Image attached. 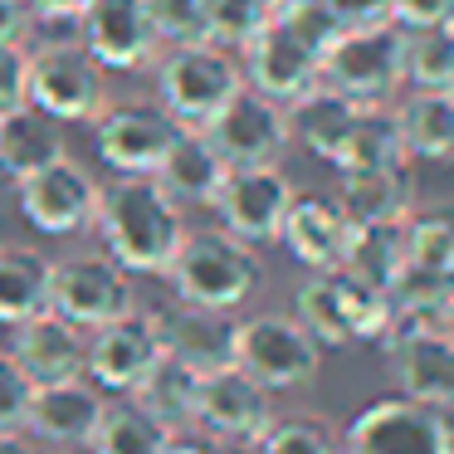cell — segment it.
I'll list each match as a JSON object with an SVG mask.
<instances>
[{"label": "cell", "instance_id": "cell-18", "mask_svg": "<svg viewBox=\"0 0 454 454\" xmlns=\"http://www.w3.org/2000/svg\"><path fill=\"white\" fill-rule=\"evenodd\" d=\"M5 352L15 356L30 386H50V381H69V376H83V356H89V333L79 323H69L64 313L44 308V313L25 317V323L11 327V347Z\"/></svg>", "mask_w": 454, "mask_h": 454}, {"label": "cell", "instance_id": "cell-19", "mask_svg": "<svg viewBox=\"0 0 454 454\" xmlns=\"http://www.w3.org/2000/svg\"><path fill=\"white\" fill-rule=\"evenodd\" d=\"M103 405L108 401H103V391L89 381V376H69V381L35 386L20 430L30 434V440L54 444V450H79V444H89Z\"/></svg>", "mask_w": 454, "mask_h": 454}, {"label": "cell", "instance_id": "cell-1", "mask_svg": "<svg viewBox=\"0 0 454 454\" xmlns=\"http://www.w3.org/2000/svg\"><path fill=\"white\" fill-rule=\"evenodd\" d=\"M93 230L103 254H113L128 274H167L186 239L181 206L161 191L157 176H113L98 186V215Z\"/></svg>", "mask_w": 454, "mask_h": 454}, {"label": "cell", "instance_id": "cell-30", "mask_svg": "<svg viewBox=\"0 0 454 454\" xmlns=\"http://www.w3.org/2000/svg\"><path fill=\"white\" fill-rule=\"evenodd\" d=\"M342 269L366 278V284H376V288H386L405 269V220H366V225L352 220V239H347Z\"/></svg>", "mask_w": 454, "mask_h": 454}, {"label": "cell", "instance_id": "cell-21", "mask_svg": "<svg viewBox=\"0 0 454 454\" xmlns=\"http://www.w3.org/2000/svg\"><path fill=\"white\" fill-rule=\"evenodd\" d=\"M157 323L161 347L196 372H215V366L235 362V323L220 308H196L176 298V308H157Z\"/></svg>", "mask_w": 454, "mask_h": 454}, {"label": "cell", "instance_id": "cell-28", "mask_svg": "<svg viewBox=\"0 0 454 454\" xmlns=\"http://www.w3.org/2000/svg\"><path fill=\"white\" fill-rule=\"evenodd\" d=\"M54 259L35 245H0V327H15L25 317L50 308Z\"/></svg>", "mask_w": 454, "mask_h": 454}, {"label": "cell", "instance_id": "cell-29", "mask_svg": "<svg viewBox=\"0 0 454 454\" xmlns=\"http://www.w3.org/2000/svg\"><path fill=\"white\" fill-rule=\"evenodd\" d=\"M196 391H200L196 366H186L181 356L161 352V362L152 366V372L137 381V391H128V395L157 425H167V430L176 434V430H196Z\"/></svg>", "mask_w": 454, "mask_h": 454}, {"label": "cell", "instance_id": "cell-12", "mask_svg": "<svg viewBox=\"0 0 454 454\" xmlns=\"http://www.w3.org/2000/svg\"><path fill=\"white\" fill-rule=\"evenodd\" d=\"M200 132L210 137V147L220 152L225 167H264V161L284 157L288 142H294V132H288V108L274 103L269 93L249 89V83Z\"/></svg>", "mask_w": 454, "mask_h": 454}, {"label": "cell", "instance_id": "cell-25", "mask_svg": "<svg viewBox=\"0 0 454 454\" xmlns=\"http://www.w3.org/2000/svg\"><path fill=\"white\" fill-rule=\"evenodd\" d=\"M405 161H454V93L411 89L391 108Z\"/></svg>", "mask_w": 454, "mask_h": 454}, {"label": "cell", "instance_id": "cell-10", "mask_svg": "<svg viewBox=\"0 0 454 454\" xmlns=\"http://www.w3.org/2000/svg\"><path fill=\"white\" fill-rule=\"evenodd\" d=\"M15 200L20 215L30 220L40 235H83L98 215V181L83 161H74L64 152L59 161L30 171L25 181H15Z\"/></svg>", "mask_w": 454, "mask_h": 454}, {"label": "cell", "instance_id": "cell-5", "mask_svg": "<svg viewBox=\"0 0 454 454\" xmlns=\"http://www.w3.org/2000/svg\"><path fill=\"white\" fill-rule=\"evenodd\" d=\"M317 83L337 89L352 103H386L391 93L405 89L401 74V25L376 20V25H347L323 54Z\"/></svg>", "mask_w": 454, "mask_h": 454}, {"label": "cell", "instance_id": "cell-44", "mask_svg": "<svg viewBox=\"0 0 454 454\" xmlns=\"http://www.w3.org/2000/svg\"><path fill=\"white\" fill-rule=\"evenodd\" d=\"M25 30H30L25 0H0V40H25Z\"/></svg>", "mask_w": 454, "mask_h": 454}, {"label": "cell", "instance_id": "cell-48", "mask_svg": "<svg viewBox=\"0 0 454 454\" xmlns=\"http://www.w3.org/2000/svg\"><path fill=\"white\" fill-rule=\"evenodd\" d=\"M0 215H5V210H0Z\"/></svg>", "mask_w": 454, "mask_h": 454}, {"label": "cell", "instance_id": "cell-41", "mask_svg": "<svg viewBox=\"0 0 454 454\" xmlns=\"http://www.w3.org/2000/svg\"><path fill=\"white\" fill-rule=\"evenodd\" d=\"M161 454H254V444H239V440H215V434L206 430H176L167 440V450Z\"/></svg>", "mask_w": 454, "mask_h": 454}, {"label": "cell", "instance_id": "cell-13", "mask_svg": "<svg viewBox=\"0 0 454 454\" xmlns=\"http://www.w3.org/2000/svg\"><path fill=\"white\" fill-rule=\"evenodd\" d=\"M50 308L64 313L69 323H79L83 333H93V327L113 323L118 313L137 308L132 274L113 254H69L54 264Z\"/></svg>", "mask_w": 454, "mask_h": 454}, {"label": "cell", "instance_id": "cell-4", "mask_svg": "<svg viewBox=\"0 0 454 454\" xmlns=\"http://www.w3.org/2000/svg\"><path fill=\"white\" fill-rule=\"evenodd\" d=\"M298 323L317 337V347H347V342H381L391 323L386 288L347 274V269H313L294 298Z\"/></svg>", "mask_w": 454, "mask_h": 454}, {"label": "cell", "instance_id": "cell-20", "mask_svg": "<svg viewBox=\"0 0 454 454\" xmlns=\"http://www.w3.org/2000/svg\"><path fill=\"white\" fill-rule=\"evenodd\" d=\"M278 239L303 269H342L347 239H352V215L337 206V196L317 191H294L288 215L278 225Z\"/></svg>", "mask_w": 454, "mask_h": 454}, {"label": "cell", "instance_id": "cell-24", "mask_svg": "<svg viewBox=\"0 0 454 454\" xmlns=\"http://www.w3.org/2000/svg\"><path fill=\"white\" fill-rule=\"evenodd\" d=\"M225 161H220V152L210 147V137L200 128H181V137L171 142V152L161 157V167L152 171V176L161 181V191H167L176 206H210L220 191V181H225Z\"/></svg>", "mask_w": 454, "mask_h": 454}, {"label": "cell", "instance_id": "cell-11", "mask_svg": "<svg viewBox=\"0 0 454 454\" xmlns=\"http://www.w3.org/2000/svg\"><path fill=\"white\" fill-rule=\"evenodd\" d=\"M161 323L157 308H128L113 323L89 333V356H83V376L98 391H137V381L161 362Z\"/></svg>", "mask_w": 454, "mask_h": 454}, {"label": "cell", "instance_id": "cell-43", "mask_svg": "<svg viewBox=\"0 0 454 454\" xmlns=\"http://www.w3.org/2000/svg\"><path fill=\"white\" fill-rule=\"evenodd\" d=\"M327 11L337 15V25H376V20H391V0H323Z\"/></svg>", "mask_w": 454, "mask_h": 454}, {"label": "cell", "instance_id": "cell-35", "mask_svg": "<svg viewBox=\"0 0 454 454\" xmlns=\"http://www.w3.org/2000/svg\"><path fill=\"white\" fill-rule=\"evenodd\" d=\"M333 420L323 415H284V420H269V430L254 440V454H337Z\"/></svg>", "mask_w": 454, "mask_h": 454}, {"label": "cell", "instance_id": "cell-3", "mask_svg": "<svg viewBox=\"0 0 454 454\" xmlns=\"http://www.w3.org/2000/svg\"><path fill=\"white\" fill-rule=\"evenodd\" d=\"M157 74V103L181 122V128H206L239 89H245V69H239L235 50L225 44H171L152 64Z\"/></svg>", "mask_w": 454, "mask_h": 454}, {"label": "cell", "instance_id": "cell-6", "mask_svg": "<svg viewBox=\"0 0 454 454\" xmlns=\"http://www.w3.org/2000/svg\"><path fill=\"white\" fill-rule=\"evenodd\" d=\"M103 64L79 40H44L30 50V79L25 103L44 108L54 122H93L108 108V83Z\"/></svg>", "mask_w": 454, "mask_h": 454}, {"label": "cell", "instance_id": "cell-8", "mask_svg": "<svg viewBox=\"0 0 454 454\" xmlns=\"http://www.w3.org/2000/svg\"><path fill=\"white\" fill-rule=\"evenodd\" d=\"M235 366L249 372L269 391H298L317 376L323 347L298 317L288 313H254L235 323Z\"/></svg>", "mask_w": 454, "mask_h": 454}, {"label": "cell", "instance_id": "cell-33", "mask_svg": "<svg viewBox=\"0 0 454 454\" xmlns=\"http://www.w3.org/2000/svg\"><path fill=\"white\" fill-rule=\"evenodd\" d=\"M405 147L401 132H395V118L386 103H362L356 108V122L342 142V157H337V171H366V167H401Z\"/></svg>", "mask_w": 454, "mask_h": 454}, {"label": "cell", "instance_id": "cell-47", "mask_svg": "<svg viewBox=\"0 0 454 454\" xmlns=\"http://www.w3.org/2000/svg\"><path fill=\"white\" fill-rule=\"evenodd\" d=\"M269 5H274V0H269Z\"/></svg>", "mask_w": 454, "mask_h": 454}, {"label": "cell", "instance_id": "cell-7", "mask_svg": "<svg viewBox=\"0 0 454 454\" xmlns=\"http://www.w3.org/2000/svg\"><path fill=\"white\" fill-rule=\"evenodd\" d=\"M337 454H454L450 411L415 395H381L347 425Z\"/></svg>", "mask_w": 454, "mask_h": 454}, {"label": "cell", "instance_id": "cell-39", "mask_svg": "<svg viewBox=\"0 0 454 454\" xmlns=\"http://www.w3.org/2000/svg\"><path fill=\"white\" fill-rule=\"evenodd\" d=\"M25 79H30V50H25V40H0V113L25 103Z\"/></svg>", "mask_w": 454, "mask_h": 454}, {"label": "cell", "instance_id": "cell-15", "mask_svg": "<svg viewBox=\"0 0 454 454\" xmlns=\"http://www.w3.org/2000/svg\"><path fill=\"white\" fill-rule=\"evenodd\" d=\"M79 44L113 74L152 69L161 54L147 0H89L79 15Z\"/></svg>", "mask_w": 454, "mask_h": 454}, {"label": "cell", "instance_id": "cell-22", "mask_svg": "<svg viewBox=\"0 0 454 454\" xmlns=\"http://www.w3.org/2000/svg\"><path fill=\"white\" fill-rule=\"evenodd\" d=\"M391 362H395V381H401L405 395H415L425 405H440V411H454V342L440 327L401 337L391 347Z\"/></svg>", "mask_w": 454, "mask_h": 454}, {"label": "cell", "instance_id": "cell-34", "mask_svg": "<svg viewBox=\"0 0 454 454\" xmlns=\"http://www.w3.org/2000/svg\"><path fill=\"white\" fill-rule=\"evenodd\" d=\"M405 264L454 278V206H425L405 215Z\"/></svg>", "mask_w": 454, "mask_h": 454}, {"label": "cell", "instance_id": "cell-42", "mask_svg": "<svg viewBox=\"0 0 454 454\" xmlns=\"http://www.w3.org/2000/svg\"><path fill=\"white\" fill-rule=\"evenodd\" d=\"M89 0H25V15L30 25H44V30H79V15Z\"/></svg>", "mask_w": 454, "mask_h": 454}, {"label": "cell", "instance_id": "cell-17", "mask_svg": "<svg viewBox=\"0 0 454 454\" xmlns=\"http://www.w3.org/2000/svg\"><path fill=\"white\" fill-rule=\"evenodd\" d=\"M239 54H245V59H239L245 83L259 89V93H269V98L284 103V108L294 98H303V93L317 83V69H323V54H317L308 40H298L288 25H278L274 15L259 25V35Z\"/></svg>", "mask_w": 454, "mask_h": 454}, {"label": "cell", "instance_id": "cell-26", "mask_svg": "<svg viewBox=\"0 0 454 454\" xmlns=\"http://www.w3.org/2000/svg\"><path fill=\"white\" fill-rule=\"evenodd\" d=\"M356 108H362V103L342 98V93L327 89V83H313L303 98L288 103V132H294L317 161L337 167L342 142H347V132H352V122H356Z\"/></svg>", "mask_w": 454, "mask_h": 454}, {"label": "cell", "instance_id": "cell-36", "mask_svg": "<svg viewBox=\"0 0 454 454\" xmlns=\"http://www.w3.org/2000/svg\"><path fill=\"white\" fill-rule=\"evenodd\" d=\"M200 11H206V40L239 54L259 35L274 5L269 0H200Z\"/></svg>", "mask_w": 454, "mask_h": 454}, {"label": "cell", "instance_id": "cell-37", "mask_svg": "<svg viewBox=\"0 0 454 454\" xmlns=\"http://www.w3.org/2000/svg\"><path fill=\"white\" fill-rule=\"evenodd\" d=\"M147 5H152V30H157L161 50L206 40V11H200V0H147Z\"/></svg>", "mask_w": 454, "mask_h": 454}, {"label": "cell", "instance_id": "cell-14", "mask_svg": "<svg viewBox=\"0 0 454 454\" xmlns=\"http://www.w3.org/2000/svg\"><path fill=\"white\" fill-rule=\"evenodd\" d=\"M288 200H294V181L278 171V161H264V167H230L210 210L220 215V230L245 245H274Z\"/></svg>", "mask_w": 454, "mask_h": 454}, {"label": "cell", "instance_id": "cell-27", "mask_svg": "<svg viewBox=\"0 0 454 454\" xmlns=\"http://www.w3.org/2000/svg\"><path fill=\"white\" fill-rule=\"evenodd\" d=\"M337 206L366 225V220H405L415 210V181L401 167H366V171H337Z\"/></svg>", "mask_w": 454, "mask_h": 454}, {"label": "cell", "instance_id": "cell-31", "mask_svg": "<svg viewBox=\"0 0 454 454\" xmlns=\"http://www.w3.org/2000/svg\"><path fill=\"white\" fill-rule=\"evenodd\" d=\"M171 440L167 425H157L137 401H108L89 434V450L93 454H161Z\"/></svg>", "mask_w": 454, "mask_h": 454}, {"label": "cell", "instance_id": "cell-40", "mask_svg": "<svg viewBox=\"0 0 454 454\" xmlns=\"http://www.w3.org/2000/svg\"><path fill=\"white\" fill-rule=\"evenodd\" d=\"M391 20L401 25V30L444 25V20H454V0H391Z\"/></svg>", "mask_w": 454, "mask_h": 454}, {"label": "cell", "instance_id": "cell-45", "mask_svg": "<svg viewBox=\"0 0 454 454\" xmlns=\"http://www.w3.org/2000/svg\"><path fill=\"white\" fill-rule=\"evenodd\" d=\"M0 454H35V444L25 430H0Z\"/></svg>", "mask_w": 454, "mask_h": 454}, {"label": "cell", "instance_id": "cell-38", "mask_svg": "<svg viewBox=\"0 0 454 454\" xmlns=\"http://www.w3.org/2000/svg\"><path fill=\"white\" fill-rule=\"evenodd\" d=\"M30 376L15 366L11 352H0V430H20L25 405H30Z\"/></svg>", "mask_w": 454, "mask_h": 454}, {"label": "cell", "instance_id": "cell-9", "mask_svg": "<svg viewBox=\"0 0 454 454\" xmlns=\"http://www.w3.org/2000/svg\"><path fill=\"white\" fill-rule=\"evenodd\" d=\"M89 128L98 161L118 176H152L181 137V122L161 103H108Z\"/></svg>", "mask_w": 454, "mask_h": 454}, {"label": "cell", "instance_id": "cell-32", "mask_svg": "<svg viewBox=\"0 0 454 454\" xmlns=\"http://www.w3.org/2000/svg\"><path fill=\"white\" fill-rule=\"evenodd\" d=\"M401 74L411 89L454 93V20L401 30Z\"/></svg>", "mask_w": 454, "mask_h": 454}, {"label": "cell", "instance_id": "cell-16", "mask_svg": "<svg viewBox=\"0 0 454 454\" xmlns=\"http://www.w3.org/2000/svg\"><path fill=\"white\" fill-rule=\"evenodd\" d=\"M269 386H259L249 372H239L235 362L200 372V391H196V430L215 434V440H239L254 444L274 420V401Z\"/></svg>", "mask_w": 454, "mask_h": 454}, {"label": "cell", "instance_id": "cell-2", "mask_svg": "<svg viewBox=\"0 0 454 454\" xmlns=\"http://www.w3.org/2000/svg\"><path fill=\"white\" fill-rule=\"evenodd\" d=\"M161 278H171V294L181 303L235 313L259 288V259L254 245L235 239L230 230H186L176 259Z\"/></svg>", "mask_w": 454, "mask_h": 454}, {"label": "cell", "instance_id": "cell-46", "mask_svg": "<svg viewBox=\"0 0 454 454\" xmlns=\"http://www.w3.org/2000/svg\"><path fill=\"white\" fill-rule=\"evenodd\" d=\"M440 333H444V337H450V342H454V303L444 308V323H440Z\"/></svg>", "mask_w": 454, "mask_h": 454}, {"label": "cell", "instance_id": "cell-23", "mask_svg": "<svg viewBox=\"0 0 454 454\" xmlns=\"http://www.w3.org/2000/svg\"><path fill=\"white\" fill-rule=\"evenodd\" d=\"M64 122H54L35 103H15L0 113V176L25 181L30 171L50 167L64 157Z\"/></svg>", "mask_w": 454, "mask_h": 454}]
</instances>
